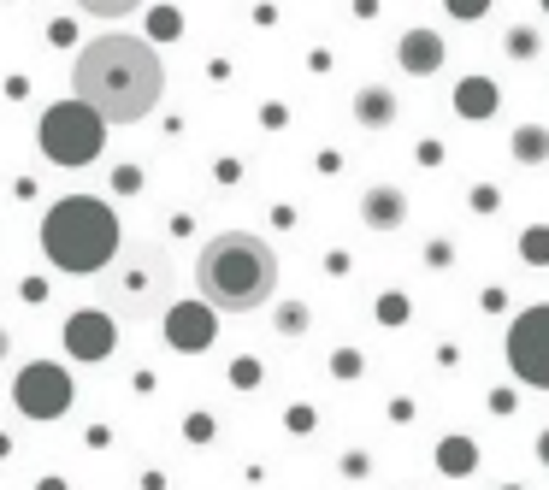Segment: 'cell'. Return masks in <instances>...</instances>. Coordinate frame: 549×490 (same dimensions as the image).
I'll return each mask as SVG.
<instances>
[{
  "label": "cell",
  "mask_w": 549,
  "mask_h": 490,
  "mask_svg": "<svg viewBox=\"0 0 549 490\" xmlns=\"http://www.w3.org/2000/svg\"><path fill=\"white\" fill-rule=\"evenodd\" d=\"M508 490H514V485H508Z\"/></svg>",
  "instance_id": "29"
},
{
  "label": "cell",
  "mask_w": 549,
  "mask_h": 490,
  "mask_svg": "<svg viewBox=\"0 0 549 490\" xmlns=\"http://www.w3.org/2000/svg\"><path fill=\"white\" fill-rule=\"evenodd\" d=\"M148 30L172 42V36H178V12H172V6H154V12H148Z\"/></svg>",
  "instance_id": "20"
},
{
  "label": "cell",
  "mask_w": 549,
  "mask_h": 490,
  "mask_svg": "<svg viewBox=\"0 0 549 490\" xmlns=\"http://www.w3.org/2000/svg\"><path fill=\"white\" fill-rule=\"evenodd\" d=\"M237 384H260V367L254 361H237Z\"/></svg>",
  "instance_id": "25"
},
{
  "label": "cell",
  "mask_w": 549,
  "mask_h": 490,
  "mask_svg": "<svg viewBox=\"0 0 549 490\" xmlns=\"http://www.w3.org/2000/svg\"><path fill=\"white\" fill-rule=\"evenodd\" d=\"M514 160H520V166L549 160V130L544 124H520V130H514Z\"/></svg>",
  "instance_id": "15"
},
{
  "label": "cell",
  "mask_w": 549,
  "mask_h": 490,
  "mask_svg": "<svg viewBox=\"0 0 549 490\" xmlns=\"http://www.w3.org/2000/svg\"><path fill=\"white\" fill-rule=\"evenodd\" d=\"M396 65H402L408 77H431V71H443V36H437L431 24L402 30V42H396Z\"/></svg>",
  "instance_id": "10"
},
{
  "label": "cell",
  "mask_w": 549,
  "mask_h": 490,
  "mask_svg": "<svg viewBox=\"0 0 549 490\" xmlns=\"http://www.w3.org/2000/svg\"><path fill=\"white\" fill-rule=\"evenodd\" d=\"M508 367L520 384H532V390H549V302L526 307L514 325H508Z\"/></svg>",
  "instance_id": "6"
},
{
  "label": "cell",
  "mask_w": 549,
  "mask_h": 490,
  "mask_svg": "<svg viewBox=\"0 0 549 490\" xmlns=\"http://www.w3.org/2000/svg\"><path fill=\"white\" fill-rule=\"evenodd\" d=\"M331 372H337V378H361L366 372L361 349H337V355H331Z\"/></svg>",
  "instance_id": "19"
},
{
  "label": "cell",
  "mask_w": 549,
  "mask_h": 490,
  "mask_svg": "<svg viewBox=\"0 0 549 490\" xmlns=\"http://www.w3.org/2000/svg\"><path fill=\"white\" fill-rule=\"evenodd\" d=\"M402 219H408V195H402V189L372 184L361 195V225H366V231H396Z\"/></svg>",
  "instance_id": "11"
},
{
  "label": "cell",
  "mask_w": 549,
  "mask_h": 490,
  "mask_svg": "<svg viewBox=\"0 0 549 490\" xmlns=\"http://www.w3.org/2000/svg\"><path fill=\"white\" fill-rule=\"evenodd\" d=\"M520 260H526V266H549V225H532V231L520 237Z\"/></svg>",
  "instance_id": "17"
},
{
  "label": "cell",
  "mask_w": 549,
  "mask_h": 490,
  "mask_svg": "<svg viewBox=\"0 0 549 490\" xmlns=\"http://www.w3.org/2000/svg\"><path fill=\"white\" fill-rule=\"evenodd\" d=\"M60 343H65L71 361H89V367H95V361H107V355L119 349V319H113L107 307H77V313L65 319Z\"/></svg>",
  "instance_id": "8"
},
{
  "label": "cell",
  "mask_w": 549,
  "mask_h": 490,
  "mask_svg": "<svg viewBox=\"0 0 549 490\" xmlns=\"http://www.w3.org/2000/svg\"><path fill=\"white\" fill-rule=\"evenodd\" d=\"M6 349H12V337H6V325H0V361H6Z\"/></svg>",
  "instance_id": "27"
},
{
  "label": "cell",
  "mask_w": 549,
  "mask_h": 490,
  "mask_svg": "<svg viewBox=\"0 0 549 490\" xmlns=\"http://www.w3.org/2000/svg\"><path fill=\"white\" fill-rule=\"evenodd\" d=\"M71 396H77V384H71V372L60 361H30L18 372V384H12V402H18L24 420H60L71 408Z\"/></svg>",
  "instance_id": "7"
},
{
  "label": "cell",
  "mask_w": 549,
  "mask_h": 490,
  "mask_svg": "<svg viewBox=\"0 0 549 490\" xmlns=\"http://www.w3.org/2000/svg\"><path fill=\"white\" fill-rule=\"evenodd\" d=\"M396 113H402V107H396V95H390V89H361V95H355V119H361L366 130H384Z\"/></svg>",
  "instance_id": "13"
},
{
  "label": "cell",
  "mask_w": 549,
  "mask_h": 490,
  "mask_svg": "<svg viewBox=\"0 0 549 490\" xmlns=\"http://www.w3.org/2000/svg\"><path fill=\"white\" fill-rule=\"evenodd\" d=\"M36 142H42V154H48L54 166H95L101 148H107V119L71 95V101H54V107L42 113Z\"/></svg>",
  "instance_id": "4"
},
{
  "label": "cell",
  "mask_w": 549,
  "mask_h": 490,
  "mask_svg": "<svg viewBox=\"0 0 549 490\" xmlns=\"http://www.w3.org/2000/svg\"><path fill=\"white\" fill-rule=\"evenodd\" d=\"M42 490H65V485H60V479H42Z\"/></svg>",
  "instance_id": "28"
},
{
  "label": "cell",
  "mask_w": 549,
  "mask_h": 490,
  "mask_svg": "<svg viewBox=\"0 0 549 490\" xmlns=\"http://www.w3.org/2000/svg\"><path fill=\"white\" fill-rule=\"evenodd\" d=\"M113 307L130 313V319H148V313L166 307V260L154 248H136L113 272Z\"/></svg>",
  "instance_id": "5"
},
{
  "label": "cell",
  "mask_w": 549,
  "mask_h": 490,
  "mask_svg": "<svg viewBox=\"0 0 549 490\" xmlns=\"http://www.w3.org/2000/svg\"><path fill=\"white\" fill-rule=\"evenodd\" d=\"M408 313H414V307H408V296H402V290L378 296V319H384V325H408Z\"/></svg>",
  "instance_id": "18"
},
{
  "label": "cell",
  "mask_w": 549,
  "mask_h": 490,
  "mask_svg": "<svg viewBox=\"0 0 549 490\" xmlns=\"http://www.w3.org/2000/svg\"><path fill=\"white\" fill-rule=\"evenodd\" d=\"M496 107H502V95H496L490 77H461V83H455V113H461V119L485 124Z\"/></svg>",
  "instance_id": "12"
},
{
  "label": "cell",
  "mask_w": 549,
  "mask_h": 490,
  "mask_svg": "<svg viewBox=\"0 0 549 490\" xmlns=\"http://www.w3.org/2000/svg\"><path fill=\"white\" fill-rule=\"evenodd\" d=\"M437 467H443L449 479H467V473L479 467V449H473V437H443V443H437Z\"/></svg>",
  "instance_id": "14"
},
{
  "label": "cell",
  "mask_w": 549,
  "mask_h": 490,
  "mask_svg": "<svg viewBox=\"0 0 549 490\" xmlns=\"http://www.w3.org/2000/svg\"><path fill=\"white\" fill-rule=\"evenodd\" d=\"M195 284H201V302L219 307V313H254L278 290V254L254 231H225L201 248Z\"/></svg>",
  "instance_id": "2"
},
{
  "label": "cell",
  "mask_w": 549,
  "mask_h": 490,
  "mask_svg": "<svg viewBox=\"0 0 549 490\" xmlns=\"http://www.w3.org/2000/svg\"><path fill=\"white\" fill-rule=\"evenodd\" d=\"M290 431H313V408H290Z\"/></svg>",
  "instance_id": "24"
},
{
  "label": "cell",
  "mask_w": 549,
  "mask_h": 490,
  "mask_svg": "<svg viewBox=\"0 0 549 490\" xmlns=\"http://www.w3.org/2000/svg\"><path fill=\"white\" fill-rule=\"evenodd\" d=\"M449 260H455V248H449V243H431L426 248V266H449Z\"/></svg>",
  "instance_id": "22"
},
{
  "label": "cell",
  "mask_w": 549,
  "mask_h": 490,
  "mask_svg": "<svg viewBox=\"0 0 549 490\" xmlns=\"http://www.w3.org/2000/svg\"><path fill=\"white\" fill-rule=\"evenodd\" d=\"M538 461H544V467H549V431H544V437H538Z\"/></svg>",
  "instance_id": "26"
},
{
  "label": "cell",
  "mask_w": 549,
  "mask_h": 490,
  "mask_svg": "<svg viewBox=\"0 0 549 490\" xmlns=\"http://www.w3.org/2000/svg\"><path fill=\"white\" fill-rule=\"evenodd\" d=\"M77 101L95 107L107 124H136L148 119L166 95V65L148 42L136 36H95L83 54H77Z\"/></svg>",
  "instance_id": "1"
},
{
  "label": "cell",
  "mask_w": 549,
  "mask_h": 490,
  "mask_svg": "<svg viewBox=\"0 0 549 490\" xmlns=\"http://www.w3.org/2000/svg\"><path fill=\"white\" fill-rule=\"evenodd\" d=\"M219 331V307L207 302H172L166 307V343L172 349H207Z\"/></svg>",
  "instance_id": "9"
},
{
  "label": "cell",
  "mask_w": 549,
  "mask_h": 490,
  "mask_svg": "<svg viewBox=\"0 0 549 490\" xmlns=\"http://www.w3.org/2000/svg\"><path fill=\"white\" fill-rule=\"evenodd\" d=\"M508 48H514V54H532L538 42H532V30H514V36H508Z\"/></svg>",
  "instance_id": "23"
},
{
  "label": "cell",
  "mask_w": 549,
  "mask_h": 490,
  "mask_svg": "<svg viewBox=\"0 0 549 490\" xmlns=\"http://www.w3.org/2000/svg\"><path fill=\"white\" fill-rule=\"evenodd\" d=\"M272 325H278V337H307V325H313V313L302 302H284L272 313Z\"/></svg>",
  "instance_id": "16"
},
{
  "label": "cell",
  "mask_w": 549,
  "mask_h": 490,
  "mask_svg": "<svg viewBox=\"0 0 549 490\" xmlns=\"http://www.w3.org/2000/svg\"><path fill=\"white\" fill-rule=\"evenodd\" d=\"M124 231H119V213L101 201V195H60L48 213H42V254L71 272V278H89L101 272L113 254H119Z\"/></svg>",
  "instance_id": "3"
},
{
  "label": "cell",
  "mask_w": 549,
  "mask_h": 490,
  "mask_svg": "<svg viewBox=\"0 0 549 490\" xmlns=\"http://www.w3.org/2000/svg\"><path fill=\"white\" fill-rule=\"evenodd\" d=\"M449 12H455V18H485V0H455Z\"/></svg>",
  "instance_id": "21"
}]
</instances>
